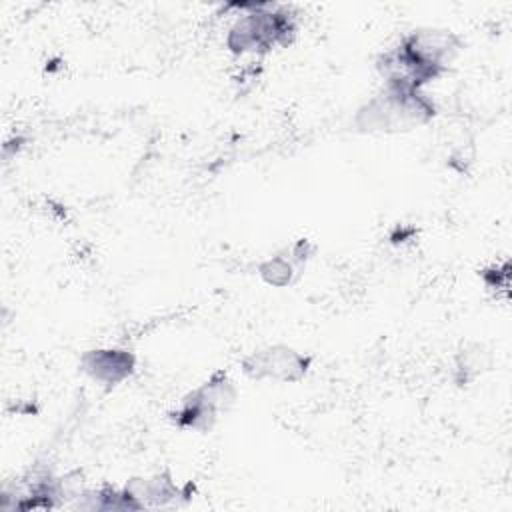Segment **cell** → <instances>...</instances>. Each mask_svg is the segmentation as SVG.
<instances>
[{
  "mask_svg": "<svg viewBox=\"0 0 512 512\" xmlns=\"http://www.w3.org/2000/svg\"><path fill=\"white\" fill-rule=\"evenodd\" d=\"M436 116V102L426 90L382 86L358 106L352 126L362 134H400L426 126Z\"/></svg>",
  "mask_w": 512,
  "mask_h": 512,
  "instance_id": "obj_1",
  "label": "cell"
},
{
  "mask_svg": "<svg viewBox=\"0 0 512 512\" xmlns=\"http://www.w3.org/2000/svg\"><path fill=\"white\" fill-rule=\"evenodd\" d=\"M240 16L226 34V48L234 56H266L276 48H288L298 34L296 14L276 2L236 4Z\"/></svg>",
  "mask_w": 512,
  "mask_h": 512,
  "instance_id": "obj_2",
  "label": "cell"
},
{
  "mask_svg": "<svg viewBox=\"0 0 512 512\" xmlns=\"http://www.w3.org/2000/svg\"><path fill=\"white\" fill-rule=\"evenodd\" d=\"M238 398V388L226 370H214L202 384L184 394L176 408L168 412L172 426L206 434L218 420L232 410Z\"/></svg>",
  "mask_w": 512,
  "mask_h": 512,
  "instance_id": "obj_3",
  "label": "cell"
},
{
  "mask_svg": "<svg viewBox=\"0 0 512 512\" xmlns=\"http://www.w3.org/2000/svg\"><path fill=\"white\" fill-rule=\"evenodd\" d=\"M396 46L434 80H438L462 52L464 40L454 30L422 26L404 34Z\"/></svg>",
  "mask_w": 512,
  "mask_h": 512,
  "instance_id": "obj_4",
  "label": "cell"
},
{
  "mask_svg": "<svg viewBox=\"0 0 512 512\" xmlns=\"http://www.w3.org/2000/svg\"><path fill=\"white\" fill-rule=\"evenodd\" d=\"M312 356L300 352L288 344H270L252 350L240 360L242 374L250 380L294 384L308 376L312 368Z\"/></svg>",
  "mask_w": 512,
  "mask_h": 512,
  "instance_id": "obj_5",
  "label": "cell"
},
{
  "mask_svg": "<svg viewBox=\"0 0 512 512\" xmlns=\"http://www.w3.org/2000/svg\"><path fill=\"white\" fill-rule=\"evenodd\" d=\"M130 508L144 510V508H164V506H178L192 498L194 486L192 484H176L168 470L156 472L152 476H134L122 486Z\"/></svg>",
  "mask_w": 512,
  "mask_h": 512,
  "instance_id": "obj_6",
  "label": "cell"
},
{
  "mask_svg": "<svg viewBox=\"0 0 512 512\" xmlns=\"http://www.w3.org/2000/svg\"><path fill=\"white\" fill-rule=\"evenodd\" d=\"M80 370L110 390L134 374L136 356L128 348H90L80 356Z\"/></svg>",
  "mask_w": 512,
  "mask_h": 512,
  "instance_id": "obj_7",
  "label": "cell"
},
{
  "mask_svg": "<svg viewBox=\"0 0 512 512\" xmlns=\"http://www.w3.org/2000/svg\"><path fill=\"white\" fill-rule=\"evenodd\" d=\"M312 254H314V244L308 238H300L290 246H286L284 250L262 260L256 266V270L268 286L286 288L300 276V272L304 270Z\"/></svg>",
  "mask_w": 512,
  "mask_h": 512,
  "instance_id": "obj_8",
  "label": "cell"
},
{
  "mask_svg": "<svg viewBox=\"0 0 512 512\" xmlns=\"http://www.w3.org/2000/svg\"><path fill=\"white\" fill-rule=\"evenodd\" d=\"M484 286L494 292L496 298H508L510 294V262L504 260L502 264H492L480 272Z\"/></svg>",
  "mask_w": 512,
  "mask_h": 512,
  "instance_id": "obj_9",
  "label": "cell"
},
{
  "mask_svg": "<svg viewBox=\"0 0 512 512\" xmlns=\"http://www.w3.org/2000/svg\"><path fill=\"white\" fill-rule=\"evenodd\" d=\"M482 354L484 352H480V348L476 346V350H462L460 352V360H458V368H456V372H460L462 376H460V382L462 384H466V382H470V380H474L480 372H482Z\"/></svg>",
  "mask_w": 512,
  "mask_h": 512,
  "instance_id": "obj_10",
  "label": "cell"
}]
</instances>
